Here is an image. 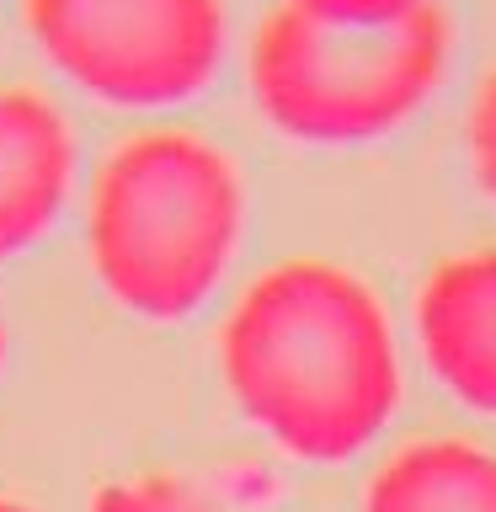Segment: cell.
<instances>
[{
  "mask_svg": "<svg viewBox=\"0 0 496 512\" xmlns=\"http://www.w3.org/2000/svg\"><path fill=\"white\" fill-rule=\"evenodd\" d=\"M214 368L240 422L315 470L363 459L406 384L379 288L331 256H283L256 272L219 320Z\"/></svg>",
  "mask_w": 496,
  "mask_h": 512,
  "instance_id": "obj_1",
  "label": "cell"
},
{
  "mask_svg": "<svg viewBox=\"0 0 496 512\" xmlns=\"http://www.w3.org/2000/svg\"><path fill=\"white\" fill-rule=\"evenodd\" d=\"M80 240L112 310L182 326L219 299L246 246V176L198 128H134L96 160Z\"/></svg>",
  "mask_w": 496,
  "mask_h": 512,
  "instance_id": "obj_2",
  "label": "cell"
},
{
  "mask_svg": "<svg viewBox=\"0 0 496 512\" xmlns=\"http://www.w3.org/2000/svg\"><path fill=\"white\" fill-rule=\"evenodd\" d=\"M448 64L454 32L443 6L384 27H336L278 6L246 43V91L278 139L352 150L400 134L438 96Z\"/></svg>",
  "mask_w": 496,
  "mask_h": 512,
  "instance_id": "obj_3",
  "label": "cell"
},
{
  "mask_svg": "<svg viewBox=\"0 0 496 512\" xmlns=\"http://www.w3.org/2000/svg\"><path fill=\"white\" fill-rule=\"evenodd\" d=\"M43 70L112 112H176L230 59V0H22Z\"/></svg>",
  "mask_w": 496,
  "mask_h": 512,
  "instance_id": "obj_4",
  "label": "cell"
},
{
  "mask_svg": "<svg viewBox=\"0 0 496 512\" xmlns=\"http://www.w3.org/2000/svg\"><path fill=\"white\" fill-rule=\"evenodd\" d=\"M80 192L75 123L48 91L0 80V267L22 262L64 224Z\"/></svg>",
  "mask_w": 496,
  "mask_h": 512,
  "instance_id": "obj_5",
  "label": "cell"
},
{
  "mask_svg": "<svg viewBox=\"0 0 496 512\" xmlns=\"http://www.w3.org/2000/svg\"><path fill=\"white\" fill-rule=\"evenodd\" d=\"M416 352L432 384L475 416H496V246L454 251L416 288Z\"/></svg>",
  "mask_w": 496,
  "mask_h": 512,
  "instance_id": "obj_6",
  "label": "cell"
},
{
  "mask_svg": "<svg viewBox=\"0 0 496 512\" xmlns=\"http://www.w3.org/2000/svg\"><path fill=\"white\" fill-rule=\"evenodd\" d=\"M358 512H496V448L470 438L400 443L368 475Z\"/></svg>",
  "mask_w": 496,
  "mask_h": 512,
  "instance_id": "obj_7",
  "label": "cell"
},
{
  "mask_svg": "<svg viewBox=\"0 0 496 512\" xmlns=\"http://www.w3.org/2000/svg\"><path fill=\"white\" fill-rule=\"evenodd\" d=\"M91 512H219L214 496L198 491L182 475H139L96 491Z\"/></svg>",
  "mask_w": 496,
  "mask_h": 512,
  "instance_id": "obj_8",
  "label": "cell"
},
{
  "mask_svg": "<svg viewBox=\"0 0 496 512\" xmlns=\"http://www.w3.org/2000/svg\"><path fill=\"white\" fill-rule=\"evenodd\" d=\"M464 150H470L475 187L496 203V75H486L464 112Z\"/></svg>",
  "mask_w": 496,
  "mask_h": 512,
  "instance_id": "obj_9",
  "label": "cell"
},
{
  "mask_svg": "<svg viewBox=\"0 0 496 512\" xmlns=\"http://www.w3.org/2000/svg\"><path fill=\"white\" fill-rule=\"evenodd\" d=\"M283 6L336 27H384V22H406V16L438 6V0H283Z\"/></svg>",
  "mask_w": 496,
  "mask_h": 512,
  "instance_id": "obj_10",
  "label": "cell"
},
{
  "mask_svg": "<svg viewBox=\"0 0 496 512\" xmlns=\"http://www.w3.org/2000/svg\"><path fill=\"white\" fill-rule=\"evenodd\" d=\"M6 363H11V326H6V310H0V379H6Z\"/></svg>",
  "mask_w": 496,
  "mask_h": 512,
  "instance_id": "obj_11",
  "label": "cell"
},
{
  "mask_svg": "<svg viewBox=\"0 0 496 512\" xmlns=\"http://www.w3.org/2000/svg\"><path fill=\"white\" fill-rule=\"evenodd\" d=\"M0 512H32L27 502H11V496H0Z\"/></svg>",
  "mask_w": 496,
  "mask_h": 512,
  "instance_id": "obj_12",
  "label": "cell"
}]
</instances>
